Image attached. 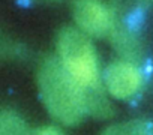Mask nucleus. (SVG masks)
Instances as JSON below:
<instances>
[{"label": "nucleus", "instance_id": "1", "mask_svg": "<svg viewBox=\"0 0 153 135\" xmlns=\"http://www.w3.org/2000/svg\"><path fill=\"white\" fill-rule=\"evenodd\" d=\"M38 84L48 113L60 123L74 126L89 111V93L74 80L60 62H44L38 72Z\"/></svg>", "mask_w": 153, "mask_h": 135}, {"label": "nucleus", "instance_id": "2", "mask_svg": "<svg viewBox=\"0 0 153 135\" xmlns=\"http://www.w3.org/2000/svg\"><path fill=\"white\" fill-rule=\"evenodd\" d=\"M57 56L69 75L86 90H99V63L96 51L84 32L66 27L57 36Z\"/></svg>", "mask_w": 153, "mask_h": 135}, {"label": "nucleus", "instance_id": "3", "mask_svg": "<svg viewBox=\"0 0 153 135\" xmlns=\"http://www.w3.org/2000/svg\"><path fill=\"white\" fill-rule=\"evenodd\" d=\"M72 14L78 29L90 36H104L114 27V14L102 0H74Z\"/></svg>", "mask_w": 153, "mask_h": 135}, {"label": "nucleus", "instance_id": "4", "mask_svg": "<svg viewBox=\"0 0 153 135\" xmlns=\"http://www.w3.org/2000/svg\"><path fill=\"white\" fill-rule=\"evenodd\" d=\"M104 83L107 92L116 99H129L140 92L143 75L134 63L117 60L107 68Z\"/></svg>", "mask_w": 153, "mask_h": 135}, {"label": "nucleus", "instance_id": "5", "mask_svg": "<svg viewBox=\"0 0 153 135\" xmlns=\"http://www.w3.org/2000/svg\"><path fill=\"white\" fill-rule=\"evenodd\" d=\"M26 131V123L15 116L14 113H3L0 122V132L2 134H21Z\"/></svg>", "mask_w": 153, "mask_h": 135}, {"label": "nucleus", "instance_id": "6", "mask_svg": "<svg viewBox=\"0 0 153 135\" xmlns=\"http://www.w3.org/2000/svg\"><path fill=\"white\" fill-rule=\"evenodd\" d=\"M150 0H117V9L122 14H131L135 9L146 6Z\"/></svg>", "mask_w": 153, "mask_h": 135}, {"label": "nucleus", "instance_id": "7", "mask_svg": "<svg viewBox=\"0 0 153 135\" xmlns=\"http://www.w3.org/2000/svg\"><path fill=\"white\" fill-rule=\"evenodd\" d=\"M39 134H59L57 129H44V131H39Z\"/></svg>", "mask_w": 153, "mask_h": 135}]
</instances>
